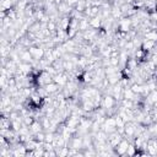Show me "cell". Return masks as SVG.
I'll list each match as a JSON object with an SVG mask.
<instances>
[{"mask_svg":"<svg viewBox=\"0 0 157 157\" xmlns=\"http://www.w3.org/2000/svg\"><path fill=\"white\" fill-rule=\"evenodd\" d=\"M102 130H104L108 135L112 134V132H114V131H117V123H115L114 115H108L104 119V121L102 124Z\"/></svg>","mask_w":157,"mask_h":157,"instance_id":"obj_2","label":"cell"},{"mask_svg":"<svg viewBox=\"0 0 157 157\" xmlns=\"http://www.w3.org/2000/svg\"><path fill=\"white\" fill-rule=\"evenodd\" d=\"M123 137H124V136H123L121 134H119L118 131H114V132H112V134L108 135V141H107V142H108L109 146H112V147L114 148V147L121 141Z\"/></svg>","mask_w":157,"mask_h":157,"instance_id":"obj_7","label":"cell"},{"mask_svg":"<svg viewBox=\"0 0 157 157\" xmlns=\"http://www.w3.org/2000/svg\"><path fill=\"white\" fill-rule=\"evenodd\" d=\"M88 28H90V18L85 17L78 20V32H85Z\"/></svg>","mask_w":157,"mask_h":157,"instance_id":"obj_17","label":"cell"},{"mask_svg":"<svg viewBox=\"0 0 157 157\" xmlns=\"http://www.w3.org/2000/svg\"><path fill=\"white\" fill-rule=\"evenodd\" d=\"M55 150H56L58 157H67V156H70V147L67 145H65L63 147H59V148H55Z\"/></svg>","mask_w":157,"mask_h":157,"instance_id":"obj_18","label":"cell"},{"mask_svg":"<svg viewBox=\"0 0 157 157\" xmlns=\"http://www.w3.org/2000/svg\"><path fill=\"white\" fill-rule=\"evenodd\" d=\"M16 0H0V10L2 11H9L10 9L15 7Z\"/></svg>","mask_w":157,"mask_h":157,"instance_id":"obj_14","label":"cell"},{"mask_svg":"<svg viewBox=\"0 0 157 157\" xmlns=\"http://www.w3.org/2000/svg\"><path fill=\"white\" fill-rule=\"evenodd\" d=\"M137 155V148L135 147V145L132 144V141L129 144L128 146V150H126V156H130V157H134Z\"/></svg>","mask_w":157,"mask_h":157,"instance_id":"obj_20","label":"cell"},{"mask_svg":"<svg viewBox=\"0 0 157 157\" xmlns=\"http://www.w3.org/2000/svg\"><path fill=\"white\" fill-rule=\"evenodd\" d=\"M28 50L32 54V56L34 58V60H37V61L40 60V59H43L44 55H45V50L39 44H33V45L28 47Z\"/></svg>","mask_w":157,"mask_h":157,"instance_id":"obj_3","label":"cell"},{"mask_svg":"<svg viewBox=\"0 0 157 157\" xmlns=\"http://www.w3.org/2000/svg\"><path fill=\"white\" fill-rule=\"evenodd\" d=\"M42 130H43V126H42V124H40V121H39L38 119H36V120L32 123V125L29 126V131H31L32 135H36L37 132H39V131H42Z\"/></svg>","mask_w":157,"mask_h":157,"instance_id":"obj_16","label":"cell"},{"mask_svg":"<svg viewBox=\"0 0 157 157\" xmlns=\"http://www.w3.org/2000/svg\"><path fill=\"white\" fill-rule=\"evenodd\" d=\"M136 126H137V123H135L134 120L126 121L124 126V137L132 141V139L136 136Z\"/></svg>","mask_w":157,"mask_h":157,"instance_id":"obj_1","label":"cell"},{"mask_svg":"<svg viewBox=\"0 0 157 157\" xmlns=\"http://www.w3.org/2000/svg\"><path fill=\"white\" fill-rule=\"evenodd\" d=\"M69 80H70V76H69V74L65 72V71L58 72L55 76H53V81H54L55 83H58L61 88H63L64 86H66V83L69 82Z\"/></svg>","mask_w":157,"mask_h":157,"instance_id":"obj_5","label":"cell"},{"mask_svg":"<svg viewBox=\"0 0 157 157\" xmlns=\"http://www.w3.org/2000/svg\"><path fill=\"white\" fill-rule=\"evenodd\" d=\"M17 71L25 74V75H31L33 71V64L31 63H25V61H20L17 64Z\"/></svg>","mask_w":157,"mask_h":157,"instance_id":"obj_8","label":"cell"},{"mask_svg":"<svg viewBox=\"0 0 157 157\" xmlns=\"http://www.w3.org/2000/svg\"><path fill=\"white\" fill-rule=\"evenodd\" d=\"M44 88H45V91L48 92V94H54V93H56L58 91H60L61 90V87L58 85V83H55L54 81L53 82H50V83H48V85H45L44 86Z\"/></svg>","mask_w":157,"mask_h":157,"instance_id":"obj_15","label":"cell"},{"mask_svg":"<svg viewBox=\"0 0 157 157\" xmlns=\"http://www.w3.org/2000/svg\"><path fill=\"white\" fill-rule=\"evenodd\" d=\"M110 65L114 67H119V56H110ZM120 69V67H119Z\"/></svg>","mask_w":157,"mask_h":157,"instance_id":"obj_22","label":"cell"},{"mask_svg":"<svg viewBox=\"0 0 157 157\" xmlns=\"http://www.w3.org/2000/svg\"><path fill=\"white\" fill-rule=\"evenodd\" d=\"M131 141L126 137H123L121 141L114 147V151L117 153V156H126V150H128V146Z\"/></svg>","mask_w":157,"mask_h":157,"instance_id":"obj_4","label":"cell"},{"mask_svg":"<svg viewBox=\"0 0 157 157\" xmlns=\"http://www.w3.org/2000/svg\"><path fill=\"white\" fill-rule=\"evenodd\" d=\"M65 0H55V5H59V4H61V2H64Z\"/></svg>","mask_w":157,"mask_h":157,"instance_id":"obj_24","label":"cell"},{"mask_svg":"<svg viewBox=\"0 0 157 157\" xmlns=\"http://www.w3.org/2000/svg\"><path fill=\"white\" fill-rule=\"evenodd\" d=\"M20 59H21V61H25V63H31V64L34 63V58H33L32 54L29 53L28 48L23 49V50L20 53Z\"/></svg>","mask_w":157,"mask_h":157,"instance_id":"obj_11","label":"cell"},{"mask_svg":"<svg viewBox=\"0 0 157 157\" xmlns=\"http://www.w3.org/2000/svg\"><path fill=\"white\" fill-rule=\"evenodd\" d=\"M144 38L150 39V40H153V42L157 43V29H150L148 32H146L144 34Z\"/></svg>","mask_w":157,"mask_h":157,"instance_id":"obj_19","label":"cell"},{"mask_svg":"<svg viewBox=\"0 0 157 157\" xmlns=\"http://www.w3.org/2000/svg\"><path fill=\"white\" fill-rule=\"evenodd\" d=\"M155 107H157V102H156V103H155Z\"/></svg>","mask_w":157,"mask_h":157,"instance_id":"obj_25","label":"cell"},{"mask_svg":"<svg viewBox=\"0 0 157 157\" xmlns=\"http://www.w3.org/2000/svg\"><path fill=\"white\" fill-rule=\"evenodd\" d=\"M102 21H103V18L101 15L92 17V18H90V27L94 28V29H101L102 28Z\"/></svg>","mask_w":157,"mask_h":157,"instance_id":"obj_12","label":"cell"},{"mask_svg":"<svg viewBox=\"0 0 157 157\" xmlns=\"http://www.w3.org/2000/svg\"><path fill=\"white\" fill-rule=\"evenodd\" d=\"M156 42H153V40H150V39H146V38H144L142 39V43H141V48L145 50V52H147V53H151L153 49H155V47H156Z\"/></svg>","mask_w":157,"mask_h":157,"instance_id":"obj_10","label":"cell"},{"mask_svg":"<svg viewBox=\"0 0 157 157\" xmlns=\"http://www.w3.org/2000/svg\"><path fill=\"white\" fill-rule=\"evenodd\" d=\"M56 6H58V12H59L60 16L71 15V12H72V10H74V7H71L70 5H67L65 1L61 2V4H59V5H56Z\"/></svg>","mask_w":157,"mask_h":157,"instance_id":"obj_9","label":"cell"},{"mask_svg":"<svg viewBox=\"0 0 157 157\" xmlns=\"http://www.w3.org/2000/svg\"><path fill=\"white\" fill-rule=\"evenodd\" d=\"M146 152L148 156H156V153H157V139L156 137H150L147 140Z\"/></svg>","mask_w":157,"mask_h":157,"instance_id":"obj_6","label":"cell"},{"mask_svg":"<svg viewBox=\"0 0 157 157\" xmlns=\"http://www.w3.org/2000/svg\"><path fill=\"white\" fill-rule=\"evenodd\" d=\"M130 88L139 96H144V92H145V88H146V85L145 83H137V82H134L130 85Z\"/></svg>","mask_w":157,"mask_h":157,"instance_id":"obj_13","label":"cell"},{"mask_svg":"<svg viewBox=\"0 0 157 157\" xmlns=\"http://www.w3.org/2000/svg\"><path fill=\"white\" fill-rule=\"evenodd\" d=\"M65 2H66L67 5H70L71 7H74V6L78 2V0H65Z\"/></svg>","mask_w":157,"mask_h":157,"instance_id":"obj_23","label":"cell"},{"mask_svg":"<svg viewBox=\"0 0 157 157\" xmlns=\"http://www.w3.org/2000/svg\"><path fill=\"white\" fill-rule=\"evenodd\" d=\"M156 156H157V153H156Z\"/></svg>","mask_w":157,"mask_h":157,"instance_id":"obj_26","label":"cell"},{"mask_svg":"<svg viewBox=\"0 0 157 157\" xmlns=\"http://www.w3.org/2000/svg\"><path fill=\"white\" fill-rule=\"evenodd\" d=\"M34 136V139L39 142V144H43L44 141H45V131L44 130H42V131H39V132H37L36 135H33Z\"/></svg>","mask_w":157,"mask_h":157,"instance_id":"obj_21","label":"cell"}]
</instances>
